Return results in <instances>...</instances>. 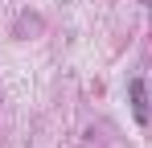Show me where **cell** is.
I'll return each mask as SVG.
<instances>
[{"label":"cell","instance_id":"6da1fadb","mask_svg":"<svg viewBox=\"0 0 152 148\" xmlns=\"http://www.w3.org/2000/svg\"><path fill=\"white\" fill-rule=\"evenodd\" d=\"M132 107H136V119H148V103H144V78H132Z\"/></svg>","mask_w":152,"mask_h":148}]
</instances>
